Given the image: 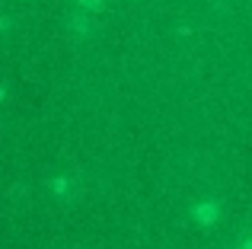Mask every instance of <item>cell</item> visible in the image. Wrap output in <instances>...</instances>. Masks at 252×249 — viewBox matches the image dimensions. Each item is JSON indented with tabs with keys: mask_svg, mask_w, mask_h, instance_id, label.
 Instances as JSON below:
<instances>
[{
	"mask_svg": "<svg viewBox=\"0 0 252 249\" xmlns=\"http://www.w3.org/2000/svg\"><path fill=\"white\" fill-rule=\"evenodd\" d=\"M83 3H86V6H99V0H83Z\"/></svg>",
	"mask_w": 252,
	"mask_h": 249,
	"instance_id": "6da1fadb",
	"label": "cell"
}]
</instances>
